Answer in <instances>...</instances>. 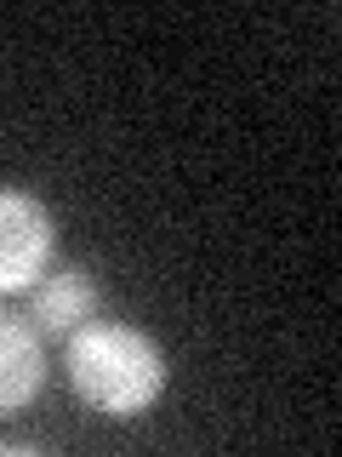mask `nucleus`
Listing matches in <instances>:
<instances>
[{
    "label": "nucleus",
    "instance_id": "nucleus-4",
    "mask_svg": "<svg viewBox=\"0 0 342 457\" xmlns=\"http://www.w3.org/2000/svg\"><path fill=\"white\" fill-rule=\"evenodd\" d=\"M46 383V343H40L35 320L0 309V418L23 411Z\"/></svg>",
    "mask_w": 342,
    "mask_h": 457
},
{
    "label": "nucleus",
    "instance_id": "nucleus-1",
    "mask_svg": "<svg viewBox=\"0 0 342 457\" xmlns=\"http://www.w3.org/2000/svg\"><path fill=\"white\" fill-rule=\"evenodd\" d=\"M63 371H69V389L97 418H114V423L142 418L166 395L160 343L149 332H137V326H120V320H86L80 332H69Z\"/></svg>",
    "mask_w": 342,
    "mask_h": 457
},
{
    "label": "nucleus",
    "instance_id": "nucleus-2",
    "mask_svg": "<svg viewBox=\"0 0 342 457\" xmlns=\"http://www.w3.org/2000/svg\"><path fill=\"white\" fill-rule=\"evenodd\" d=\"M57 257V218L46 200L0 183V297H28V286Z\"/></svg>",
    "mask_w": 342,
    "mask_h": 457
},
{
    "label": "nucleus",
    "instance_id": "nucleus-3",
    "mask_svg": "<svg viewBox=\"0 0 342 457\" xmlns=\"http://www.w3.org/2000/svg\"><path fill=\"white\" fill-rule=\"evenodd\" d=\"M97 275L86 263H52L46 275L28 286V320L46 337H69L97 314Z\"/></svg>",
    "mask_w": 342,
    "mask_h": 457
}]
</instances>
